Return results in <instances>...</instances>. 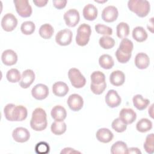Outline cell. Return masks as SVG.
<instances>
[{
  "label": "cell",
  "instance_id": "5",
  "mask_svg": "<svg viewBox=\"0 0 154 154\" xmlns=\"http://www.w3.org/2000/svg\"><path fill=\"white\" fill-rule=\"evenodd\" d=\"M91 34V29L89 25L82 23L79 26L76 35V42L81 46H85L88 44L90 37Z\"/></svg>",
  "mask_w": 154,
  "mask_h": 154
},
{
  "label": "cell",
  "instance_id": "33",
  "mask_svg": "<svg viewBox=\"0 0 154 154\" xmlns=\"http://www.w3.org/2000/svg\"><path fill=\"white\" fill-rule=\"evenodd\" d=\"M21 75L19 71L17 69H11L8 70L6 74L7 80L11 83H16L20 81Z\"/></svg>",
  "mask_w": 154,
  "mask_h": 154
},
{
  "label": "cell",
  "instance_id": "16",
  "mask_svg": "<svg viewBox=\"0 0 154 154\" xmlns=\"http://www.w3.org/2000/svg\"><path fill=\"white\" fill-rule=\"evenodd\" d=\"M105 99L106 103L110 108L117 107L122 102L120 96L114 90H109L106 93Z\"/></svg>",
  "mask_w": 154,
  "mask_h": 154
},
{
  "label": "cell",
  "instance_id": "47",
  "mask_svg": "<svg viewBox=\"0 0 154 154\" xmlns=\"http://www.w3.org/2000/svg\"><path fill=\"white\" fill-rule=\"evenodd\" d=\"M153 105L152 104V105H151V106H150V108L149 109V115L150 116V117H152V118H153Z\"/></svg>",
  "mask_w": 154,
  "mask_h": 154
},
{
  "label": "cell",
  "instance_id": "8",
  "mask_svg": "<svg viewBox=\"0 0 154 154\" xmlns=\"http://www.w3.org/2000/svg\"><path fill=\"white\" fill-rule=\"evenodd\" d=\"M1 24L4 31L10 32L13 31L17 26V19L13 14L7 13L2 18Z\"/></svg>",
  "mask_w": 154,
  "mask_h": 154
},
{
  "label": "cell",
  "instance_id": "9",
  "mask_svg": "<svg viewBox=\"0 0 154 154\" xmlns=\"http://www.w3.org/2000/svg\"><path fill=\"white\" fill-rule=\"evenodd\" d=\"M72 37L73 34L71 30L64 29L57 32L55 35V41L60 46H67L71 43Z\"/></svg>",
  "mask_w": 154,
  "mask_h": 154
},
{
  "label": "cell",
  "instance_id": "26",
  "mask_svg": "<svg viewBox=\"0 0 154 154\" xmlns=\"http://www.w3.org/2000/svg\"><path fill=\"white\" fill-rule=\"evenodd\" d=\"M132 37L138 42H143L147 38V33L142 26H136L132 31Z\"/></svg>",
  "mask_w": 154,
  "mask_h": 154
},
{
  "label": "cell",
  "instance_id": "31",
  "mask_svg": "<svg viewBox=\"0 0 154 154\" xmlns=\"http://www.w3.org/2000/svg\"><path fill=\"white\" fill-rule=\"evenodd\" d=\"M116 34L119 38H125L129 34V26L127 23L120 22L116 27Z\"/></svg>",
  "mask_w": 154,
  "mask_h": 154
},
{
  "label": "cell",
  "instance_id": "40",
  "mask_svg": "<svg viewBox=\"0 0 154 154\" xmlns=\"http://www.w3.org/2000/svg\"><path fill=\"white\" fill-rule=\"evenodd\" d=\"M50 151V147L49 144L45 141H40L35 146V152L39 154L48 153Z\"/></svg>",
  "mask_w": 154,
  "mask_h": 154
},
{
  "label": "cell",
  "instance_id": "18",
  "mask_svg": "<svg viewBox=\"0 0 154 154\" xmlns=\"http://www.w3.org/2000/svg\"><path fill=\"white\" fill-rule=\"evenodd\" d=\"M1 60L3 64L6 66H13L17 61V55L14 51L7 49L2 54Z\"/></svg>",
  "mask_w": 154,
  "mask_h": 154
},
{
  "label": "cell",
  "instance_id": "20",
  "mask_svg": "<svg viewBox=\"0 0 154 154\" xmlns=\"http://www.w3.org/2000/svg\"><path fill=\"white\" fill-rule=\"evenodd\" d=\"M134 62L138 69H145L149 66L150 59L146 54L144 52H140L136 55Z\"/></svg>",
  "mask_w": 154,
  "mask_h": 154
},
{
  "label": "cell",
  "instance_id": "41",
  "mask_svg": "<svg viewBox=\"0 0 154 154\" xmlns=\"http://www.w3.org/2000/svg\"><path fill=\"white\" fill-rule=\"evenodd\" d=\"M106 87V83L104 82L103 83L99 85H94L93 84H90V89L91 91L97 95H99L102 94Z\"/></svg>",
  "mask_w": 154,
  "mask_h": 154
},
{
  "label": "cell",
  "instance_id": "28",
  "mask_svg": "<svg viewBox=\"0 0 154 154\" xmlns=\"http://www.w3.org/2000/svg\"><path fill=\"white\" fill-rule=\"evenodd\" d=\"M152 128V122L146 118L140 119L136 125V129L138 132H146Z\"/></svg>",
  "mask_w": 154,
  "mask_h": 154
},
{
  "label": "cell",
  "instance_id": "22",
  "mask_svg": "<svg viewBox=\"0 0 154 154\" xmlns=\"http://www.w3.org/2000/svg\"><path fill=\"white\" fill-rule=\"evenodd\" d=\"M51 115L55 121L62 122L67 116V112L66 109L61 105H56L52 108Z\"/></svg>",
  "mask_w": 154,
  "mask_h": 154
},
{
  "label": "cell",
  "instance_id": "32",
  "mask_svg": "<svg viewBox=\"0 0 154 154\" xmlns=\"http://www.w3.org/2000/svg\"><path fill=\"white\" fill-rule=\"evenodd\" d=\"M128 147L126 144L122 141L114 143L111 147V153L112 154H125L126 153Z\"/></svg>",
  "mask_w": 154,
  "mask_h": 154
},
{
  "label": "cell",
  "instance_id": "46",
  "mask_svg": "<svg viewBox=\"0 0 154 154\" xmlns=\"http://www.w3.org/2000/svg\"><path fill=\"white\" fill-rule=\"evenodd\" d=\"M153 17H152L150 19V20H149V23H148V25H147V29L149 30V31H150V32H153Z\"/></svg>",
  "mask_w": 154,
  "mask_h": 154
},
{
  "label": "cell",
  "instance_id": "37",
  "mask_svg": "<svg viewBox=\"0 0 154 154\" xmlns=\"http://www.w3.org/2000/svg\"><path fill=\"white\" fill-rule=\"evenodd\" d=\"M35 29V26L34 22L32 21L23 22L20 26L21 32L25 35L32 34Z\"/></svg>",
  "mask_w": 154,
  "mask_h": 154
},
{
  "label": "cell",
  "instance_id": "13",
  "mask_svg": "<svg viewBox=\"0 0 154 154\" xmlns=\"http://www.w3.org/2000/svg\"><path fill=\"white\" fill-rule=\"evenodd\" d=\"M12 137L17 143H25L29 139L30 133L25 128L17 127L13 131Z\"/></svg>",
  "mask_w": 154,
  "mask_h": 154
},
{
  "label": "cell",
  "instance_id": "34",
  "mask_svg": "<svg viewBox=\"0 0 154 154\" xmlns=\"http://www.w3.org/2000/svg\"><path fill=\"white\" fill-rule=\"evenodd\" d=\"M99 45L104 49H109L115 45V40L111 37L104 35L100 38L99 40Z\"/></svg>",
  "mask_w": 154,
  "mask_h": 154
},
{
  "label": "cell",
  "instance_id": "10",
  "mask_svg": "<svg viewBox=\"0 0 154 154\" xmlns=\"http://www.w3.org/2000/svg\"><path fill=\"white\" fill-rule=\"evenodd\" d=\"M63 17L66 25L69 27H75L80 19L79 11L74 8L67 10L64 14Z\"/></svg>",
  "mask_w": 154,
  "mask_h": 154
},
{
  "label": "cell",
  "instance_id": "12",
  "mask_svg": "<svg viewBox=\"0 0 154 154\" xmlns=\"http://www.w3.org/2000/svg\"><path fill=\"white\" fill-rule=\"evenodd\" d=\"M31 94L37 100H43L49 94V88L43 84H38L32 88Z\"/></svg>",
  "mask_w": 154,
  "mask_h": 154
},
{
  "label": "cell",
  "instance_id": "43",
  "mask_svg": "<svg viewBox=\"0 0 154 154\" xmlns=\"http://www.w3.org/2000/svg\"><path fill=\"white\" fill-rule=\"evenodd\" d=\"M80 153L81 152H79V151L75 150L74 149H72L71 147H66V148L63 149L60 152L61 154H62V153Z\"/></svg>",
  "mask_w": 154,
  "mask_h": 154
},
{
  "label": "cell",
  "instance_id": "2",
  "mask_svg": "<svg viewBox=\"0 0 154 154\" xmlns=\"http://www.w3.org/2000/svg\"><path fill=\"white\" fill-rule=\"evenodd\" d=\"M134 45L131 40L125 38L122 40L119 48L115 53L117 61L120 63H126L130 60Z\"/></svg>",
  "mask_w": 154,
  "mask_h": 154
},
{
  "label": "cell",
  "instance_id": "21",
  "mask_svg": "<svg viewBox=\"0 0 154 154\" xmlns=\"http://www.w3.org/2000/svg\"><path fill=\"white\" fill-rule=\"evenodd\" d=\"M69 87L62 81H58L52 85V92L58 97H64L69 92Z\"/></svg>",
  "mask_w": 154,
  "mask_h": 154
},
{
  "label": "cell",
  "instance_id": "23",
  "mask_svg": "<svg viewBox=\"0 0 154 154\" xmlns=\"http://www.w3.org/2000/svg\"><path fill=\"white\" fill-rule=\"evenodd\" d=\"M82 14L86 20L92 21L97 16V9L93 4H88L84 7Z\"/></svg>",
  "mask_w": 154,
  "mask_h": 154
},
{
  "label": "cell",
  "instance_id": "36",
  "mask_svg": "<svg viewBox=\"0 0 154 154\" xmlns=\"http://www.w3.org/2000/svg\"><path fill=\"white\" fill-rule=\"evenodd\" d=\"M91 84L94 85H99L105 82V76L100 71L93 72L91 76Z\"/></svg>",
  "mask_w": 154,
  "mask_h": 154
},
{
  "label": "cell",
  "instance_id": "14",
  "mask_svg": "<svg viewBox=\"0 0 154 154\" xmlns=\"http://www.w3.org/2000/svg\"><path fill=\"white\" fill-rule=\"evenodd\" d=\"M67 103L70 109L73 111H78L82 109L84 100L82 96L79 94H72L69 96Z\"/></svg>",
  "mask_w": 154,
  "mask_h": 154
},
{
  "label": "cell",
  "instance_id": "4",
  "mask_svg": "<svg viewBox=\"0 0 154 154\" xmlns=\"http://www.w3.org/2000/svg\"><path fill=\"white\" fill-rule=\"evenodd\" d=\"M128 7L130 11L140 17H146L150 9V3L146 0H129Z\"/></svg>",
  "mask_w": 154,
  "mask_h": 154
},
{
  "label": "cell",
  "instance_id": "30",
  "mask_svg": "<svg viewBox=\"0 0 154 154\" xmlns=\"http://www.w3.org/2000/svg\"><path fill=\"white\" fill-rule=\"evenodd\" d=\"M54 32V28L49 23L42 25L39 29V34L44 39H49L52 37Z\"/></svg>",
  "mask_w": 154,
  "mask_h": 154
},
{
  "label": "cell",
  "instance_id": "42",
  "mask_svg": "<svg viewBox=\"0 0 154 154\" xmlns=\"http://www.w3.org/2000/svg\"><path fill=\"white\" fill-rule=\"evenodd\" d=\"M54 6L57 9L64 8L67 4L66 0H54L52 1Z\"/></svg>",
  "mask_w": 154,
  "mask_h": 154
},
{
  "label": "cell",
  "instance_id": "6",
  "mask_svg": "<svg viewBox=\"0 0 154 154\" xmlns=\"http://www.w3.org/2000/svg\"><path fill=\"white\" fill-rule=\"evenodd\" d=\"M68 77L73 87L76 88L83 87L86 84V79L79 70L76 68H71L68 72Z\"/></svg>",
  "mask_w": 154,
  "mask_h": 154
},
{
  "label": "cell",
  "instance_id": "29",
  "mask_svg": "<svg viewBox=\"0 0 154 154\" xmlns=\"http://www.w3.org/2000/svg\"><path fill=\"white\" fill-rule=\"evenodd\" d=\"M67 126L65 122L55 121L53 122L51 126V132L57 135H60L64 134L66 131Z\"/></svg>",
  "mask_w": 154,
  "mask_h": 154
},
{
  "label": "cell",
  "instance_id": "17",
  "mask_svg": "<svg viewBox=\"0 0 154 154\" xmlns=\"http://www.w3.org/2000/svg\"><path fill=\"white\" fill-rule=\"evenodd\" d=\"M35 79V73L31 69H26L22 72L19 85L22 88H28Z\"/></svg>",
  "mask_w": 154,
  "mask_h": 154
},
{
  "label": "cell",
  "instance_id": "39",
  "mask_svg": "<svg viewBox=\"0 0 154 154\" xmlns=\"http://www.w3.org/2000/svg\"><path fill=\"white\" fill-rule=\"evenodd\" d=\"M94 28H95L96 31L99 34L108 36L112 34V28L109 26H108L103 25V24L98 23L95 25Z\"/></svg>",
  "mask_w": 154,
  "mask_h": 154
},
{
  "label": "cell",
  "instance_id": "25",
  "mask_svg": "<svg viewBox=\"0 0 154 154\" xmlns=\"http://www.w3.org/2000/svg\"><path fill=\"white\" fill-rule=\"evenodd\" d=\"M134 106L138 110L141 111L145 109L150 103L148 99L143 98L141 94H136L132 98Z\"/></svg>",
  "mask_w": 154,
  "mask_h": 154
},
{
  "label": "cell",
  "instance_id": "24",
  "mask_svg": "<svg viewBox=\"0 0 154 154\" xmlns=\"http://www.w3.org/2000/svg\"><path fill=\"white\" fill-rule=\"evenodd\" d=\"M109 81L114 86H120L125 81V75L122 71L114 70L109 76Z\"/></svg>",
  "mask_w": 154,
  "mask_h": 154
},
{
  "label": "cell",
  "instance_id": "38",
  "mask_svg": "<svg viewBox=\"0 0 154 154\" xmlns=\"http://www.w3.org/2000/svg\"><path fill=\"white\" fill-rule=\"evenodd\" d=\"M111 127L115 131L121 133L126 131L127 125L125 124L119 118H117L112 122Z\"/></svg>",
  "mask_w": 154,
  "mask_h": 154
},
{
  "label": "cell",
  "instance_id": "35",
  "mask_svg": "<svg viewBox=\"0 0 154 154\" xmlns=\"http://www.w3.org/2000/svg\"><path fill=\"white\" fill-rule=\"evenodd\" d=\"M143 147L147 153L152 154L154 152V134L153 133L147 135Z\"/></svg>",
  "mask_w": 154,
  "mask_h": 154
},
{
  "label": "cell",
  "instance_id": "27",
  "mask_svg": "<svg viewBox=\"0 0 154 154\" xmlns=\"http://www.w3.org/2000/svg\"><path fill=\"white\" fill-rule=\"evenodd\" d=\"M99 64L104 69H110L114 66V61L109 55L103 54L99 58Z\"/></svg>",
  "mask_w": 154,
  "mask_h": 154
},
{
  "label": "cell",
  "instance_id": "45",
  "mask_svg": "<svg viewBox=\"0 0 154 154\" xmlns=\"http://www.w3.org/2000/svg\"><path fill=\"white\" fill-rule=\"evenodd\" d=\"M33 2L35 4V5L37 6V7H44L45 6L47 3L48 2V0H37V1H33Z\"/></svg>",
  "mask_w": 154,
  "mask_h": 154
},
{
  "label": "cell",
  "instance_id": "11",
  "mask_svg": "<svg viewBox=\"0 0 154 154\" xmlns=\"http://www.w3.org/2000/svg\"><path fill=\"white\" fill-rule=\"evenodd\" d=\"M119 16L117 8L113 5H108L105 7L102 12V18L106 22L115 21Z\"/></svg>",
  "mask_w": 154,
  "mask_h": 154
},
{
  "label": "cell",
  "instance_id": "15",
  "mask_svg": "<svg viewBox=\"0 0 154 154\" xmlns=\"http://www.w3.org/2000/svg\"><path fill=\"white\" fill-rule=\"evenodd\" d=\"M125 124L132 123L137 119V114L132 108H124L119 112V117Z\"/></svg>",
  "mask_w": 154,
  "mask_h": 154
},
{
  "label": "cell",
  "instance_id": "3",
  "mask_svg": "<svg viewBox=\"0 0 154 154\" xmlns=\"http://www.w3.org/2000/svg\"><path fill=\"white\" fill-rule=\"evenodd\" d=\"M47 116L45 111L42 108H35L32 113L30 126L35 131H42L47 127Z\"/></svg>",
  "mask_w": 154,
  "mask_h": 154
},
{
  "label": "cell",
  "instance_id": "1",
  "mask_svg": "<svg viewBox=\"0 0 154 154\" xmlns=\"http://www.w3.org/2000/svg\"><path fill=\"white\" fill-rule=\"evenodd\" d=\"M4 114L5 119L8 121L21 122L26 118L28 111L24 106L8 103L4 108Z\"/></svg>",
  "mask_w": 154,
  "mask_h": 154
},
{
  "label": "cell",
  "instance_id": "44",
  "mask_svg": "<svg viewBox=\"0 0 154 154\" xmlns=\"http://www.w3.org/2000/svg\"><path fill=\"white\" fill-rule=\"evenodd\" d=\"M129 153H135V154H141V152L140 150V149L137 147H130V148H128L127 149V152H126V154H129Z\"/></svg>",
  "mask_w": 154,
  "mask_h": 154
},
{
  "label": "cell",
  "instance_id": "7",
  "mask_svg": "<svg viewBox=\"0 0 154 154\" xmlns=\"http://www.w3.org/2000/svg\"><path fill=\"white\" fill-rule=\"evenodd\" d=\"M17 13L22 17H28L32 14V7L28 0H14L13 1Z\"/></svg>",
  "mask_w": 154,
  "mask_h": 154
},
{
  "label": "cell",
  "instance_id": "19",
  "mask_svg": "<svg viewBox=\"0 0 154 154\" xmlns=\"http://www.w3.org/2000/svg\"><path fill=\"white\" fill-rule=\"evenodd\" d=\"M96 137L99 141L103 143H108L112 140L114 135L109 129L103 128L97 130Z\"/></svg>",
  "mask_w": 154,
  "mask_h": 154
}]
</instances>
